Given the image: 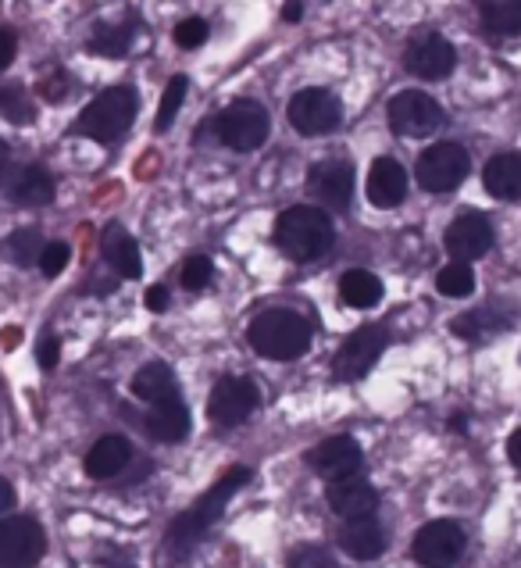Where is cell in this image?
I'll return each instance as SVG.
<instances>
[{"label": "cell", "mask_w": 521, "mask_h": 568, "mask_svg": "<svg viewBox=\"0 0 521 568\" xmlns=\"http://www.w3.org/2000/svg\"><path fill=\"white\" fill-rule=\"evenodd\" d=\"M251 483V468H233V473H225L211 490L193 505L190 511H183L175 518V523L168 526V555H175V558H186L193 547H197V540L204 537V532L211 529L222 518V511H225V505L233 500V494H239L243 486Z\"/></svg>", "instance_id": "cell-1"}, {"label": "cell", "mask_w": 521, "mask_h": 568, "mask_svg": "<svg viewBox=\"0 0 521 568\" xmlns=\"http://www.w3.org/2000/svg\"><path fill=\"white\" fill-rule=\"evenodd\" d=\"M333 240H336L333 219L315 204L289 207L275 222V243H279V251L293 257V262H318L321 254H329Z\"/></svg>", "instance_id": "cell-2"}, {"label": "cell", "mask_w": 521, "mask_h": 568, "mask_svg": "<svg viewBox=\"0 0 521 568\" xmlns=\"http://www.w3.org/2000/svg\"><path fill=\"white\" fill-rule=\"evenodd\" d=\"M251 347L260 354V358H272V362H293L311 347V326L307 318L297 312H286V307H268L260 312L251 329H247Z\"/></svg>", "instance_id": "cell-3"}, {"label": "cell", "mask_w": 521, "mask_h": 568, "mask_svg": "<svg viewBox=\"0 0 521 568\" xmlns=\"http://www.w3.org/2000/svg\"><path fill=\"white\" fill-rule=\"evenodd\" d=\"M136 90L133 87H111L104 93H96L90 108L83 111V115L75 119V133L79 136H90L96 143H115L129 125H133L136 119Z\"/></svg>", "instance_id": "cell-4"}, {"label": "cell", "mask_w": 521, "mask_h": 568, "mask_svg": "<svg viewBox=\"0 0 521 568\" xmlns=\"http://www.w3.org/2000/svg\"><path fill=\"white\" fill-rule=\"evenodd\" d=\"M386 115H389V129H394V133L403 136V140H426V136L439 133L443 122H447L443 108H439L432 97L421 93V90L397 93L394 101H389Z\"/></svg>", "instance_id": "cell-5"}, {"label": "cell", "mask_w": 521, "mask_h": 568, "mask_svg": "<svg viewBox=\"0 0 521 568\" xmlns=\"http://www.w3.org/2000/svg\"><path fill=\"white\" fill-rule=\"evenodd\" d=\"M468 169H471V158L468 151L461 148V143H432V148H426L418 154V183L421 190L429 193H450L458 190L464 180H468Z\"/></svg>", "instance_id": "cell-6"}, {"label": "cell", "mask_w": 521, "mask_h": 568, "mask_svg": "<svg viewBox=\"0 0 521 568\" xmlns=\"http://www.w3.org/2000/svg\"><path fill=\"white\" fill-rule=\"evenodd\" d=\"M215 129H218V140L225 143V148L247 154V151H257L260 143L268 140L272 119H268L265 104H257V101H233L218 115Z\"/></svg>", "instance_id": "cell-7"}, {"label": "cell", "mask_w": 521, "mask_h": 568, "mask_svg": "<svg viewBox=\"0 0 521 568\" xmlns=\"http://www.w3.org/2000/svg\"><path fill=\"white\" fill-rule=\"evenodd\" d=\"M47 550V532L29 515L0 518V568H32Z\"/></svg>", "instance_id": "cell-8"}, {"label": "cell", "mask_w": 521, "mask_h": 568, "mask_svg": "<svg viewBox=\"0 0 521 568\" xmlns=\"http://www.w3.org/2000/svg\"><path fill=\"white\" fill-rule=\"evenodd\" d=\"M389 344V333L386 326H361L357 333L347 336V344L336 351V358H333V372H336V379H344V383H357V379H365L371 368H376V362L382 358V351Z\"/></svg>", "instance_id": "cell-9"}, {"label": "cell", "mask_w": 521, "mask_h": 568, "mask_svg": "<svg viewBox=\"0 0 521 568\" xmlns=\"http://www.w3.org/2000/svg\"><path fill=\"white\" fill-rule=\"evenodd\" d=\"M464 529L450 518H436V523L421 526L415 537V561L426 568H453L464 555Z\"/></svg>", "instance_id": "cell-10"}, {"label": "cell", "mask_w": 521, "mask_h": 568, "mask_svg": "<svg viewBox=\"0 0 521 568\" xmlns=\"http://www.w3.org/2000/svg\"><path fill=\"white\" fill-rule=\"evenodd\" d=\"M289 122L304 136H325L344 122V108L329 90H300L289 101Z\"/></svg>", "instance_id": "cell-11"}, {"label": "cell", "mask_w": 521, "mask_h": 568, "mask_svg": "<svg viewBox=\"0 0 521 568\" xmlns=\"http://www.w3.org/2000/svg\"><path fill=\"white\" fill-rule=\"evenodd\" d=\"M307 193L329 211H347L354 197V169L344 158H325L307 169Z\"/></svg>", "instance_id": "cell-12"}, {"label": "cell", "mask_w": 521, "mask_h": 568, "mask_svg": "<svg viewBox=\"0 0 521 568\" xmlns=\"http://www.w3.org/2000/svg\"><path fill=\"white\" fill-rule=\"evenodd\" d=\"M257 386L251 379H236V376H225L215 383L211 389V400H207V415L215 426H239L243 418H251L257 408Z\"/></svg>", "instance_id": "cell-13"}, {"label": "cell", "mask_w": 521, "mask_h": 568, "mask_svg": "<svg viewBox=\"0 0 521 568\" xmlns=\"http://www.w3.org/2000/svg\"><path fill=\"white\" fill-rule=\"evenodd\" d=\"M493 240H497L493 222L486 215H479V211H464V215H458L447 225V236H443L447 251L464 265L476 262V257H482V254H490Z\"/></svg>", "instance_id": "cell-14"}, {"label": "cell", "mask_w": 521, "mask_h": 568, "mask_svg": "<svg viewBox=\"0 0 521 568\" xmlns=\"http://www.w3.org/2000/svg\"><path fill=\"white\" fill-rule=\"evenodd\" d=\"M403 61L418 79H447L453 72V64H458V51L450 47V40L436 37V32H426V37L411 40Z\"/></svg>", "instance_id": "cell-15"}, {"label": "cell", "mask_w": 521, "mask_h": 568, "mask_svg": "<svg viewBox=\"0 0 521 568\" xmlns=\"http://www.w3.org/2000/svg\"><path fill=\"white\" fill-rule=\"evenodd\" d=\"M307 465L333 483L347 479V476H357V468H361V447H357L354 436H329V440H321L307 454Z\"/></svg>", "instance_id": "cell-16"}, {"label": "cell", "mask_w": 521, "mask_h": 568, "mask_svg": "<svg viewBox=\"0 0 521 568\" xmlns=\"http://www.w3.org/2000/svg\"><path fill=\"white\" fill-rule=\"evenodd\" d=\"M143 429L146 436H154L161 444H178L190 436V408L183 404V397H165L157 404H146L143 415Z\"/></svg>", "instance_id": "cell-17"}, {"label": "cell", "mask_w": 521, "mask_h": 568, "mask_svg": "<svg viewBox=\"0 0 521 568\" xmlns=\"http://www.w3.org/2000/svg\"><path fill=\"white\" fill-rule=\"evenodd\" d=\"M329 508L350 523V518H371V511L379 508V490L361 476H347L336 479L329 486Z\"/></svg>", "instance_id": "cell-18"}, {"label": "cell", "mask_w": 521, "mask_h": 568, "mask_svg": "<svg viewBox=\"0 0 521 568\" xmlns=\"http://www.w3.org/2000/svg\"><path fill=\"white\" fill-rule=\"evenodd\" d=\"M407 197V172L400 161L394 158H376L371 161V172H368V201L371 207H397Z\"/></svg>", "instance_id": "cell-19"}, {"label": "cell", "mask_w": 521, "mask_h": 568, "mask_svg": "<svg viewBox=\"0 0 521 568\" xmlns=\"http://www.w3.org/2000/svg\"><path fill=\"white\" fill-rule=\"evenodd\" d=\"M336 540H339V547H344V555H350L357 561H376V558H382V550H386V532L376 523V515H371V518H350V523L339 526Z\"/></svg>", "instance_id": "cell-20"}, {"label": "cell", "mask_w": 521, "mask_h": 568, "mask_svg": "<svg viewBox=\"0 0 521 568\" xmlns=\"http://www.w3.org/2000/svg\"><path fill=\"white\" fill-rule=\"evenodd\" d=\"M8 197L22 207H47L54 201V175L43 165H25L22 172L11 175Z\"/></svg>", "instance_id": "cell-21"}, {"label": "cell", "mask_w": 521, "mask_h": 568, "mask_svg": "<svg viewBox=\"0 0 521 568\" xmlns=\"http://www.w3.org/2000/svg\"><path fill=\"white\" fill-rule=\"evenodd\" d=\"M129 462H133V447H129L125 436H101L86 454V476L115 479Z\"/></svg>", "instance_id": "cell-22"}, {"label": "cell", "mask_w": 521, "mask_h": 568, "mask_svg": "<svg viewBox=\"0 0 521 568\" xmlns=\"http://www.w3.org/2000/svg\"><path fill=\"white\" fill-rule=\"evenodd\" d=\"M482 186L490 190V197L497 201H518L521 197V154H497L486 161Z\"/></svg>", "instance_id": "cell-23"}, {"label": "cell", "mask_w": 521, "mask_h": 568, "mask_svg": "<svg viewBox=\"0 0 521 568\" xmlns=\"http://www.w3.org/2000/svg\"><path fill=\"white\" fill-rule=\"evenodd\" d=\"M101 254H104V262L111 268H115L119 275H125V280H136V275L143 272L136 240L129 236L122 225H108V230H104V236H101Z\"/></svg>", "instance_id": "cell-24"}, {"label": "cell", "mask_w": 521, "mask_h": 568, "mask_svg": "<svg viewBox=\"0 0 521 568\" xmlns=\"http://www.w3.org/2000/svg\"><path fill=\"white\" fill-rule=\"evenodd\" d=\"M133 394L146 404H157L165 397H175L178 394V383L172 376V368L165 362H146L136 376H133Z\"/></svg>", "instance_id": "cell-25"}, {"label": "cell", "mask_w": 521, "mask_h": 568, "mask_svg": "<svg viewBox=\"0 0 521 568\" xmlns=\"http://www.w3.org/2000/svg\"><path fill=\"white\" fill-rule=\"evenodd\" d=\"M339 297L350 307H376L382 301V280L365 268H354L339 280Z\"/></svg>", "instance_id": "cell-26"}, {"label": "cell", "mask_w": 521, "mask_h": 568, "mask_svg": "<svg viewBox=\"0 0 521 568\" xmlns=\"http://www.w3.org/2000/svg\"><path fill=\"white\" fill-rule=\"evenodd\" d=\"M136 29L133 26H122V22H101L93 29L90 37V51L101 54V58H125L129 47H133Z\"/></svg>", "instance_id": "cell-27"}, {"label": "cell", "mask_w": 521, "mask_h": 568, "mask_svg": "<svg viewBox=\"0 0 521 568\" xmlns=\"http://www.w3.org/2000/svg\"><path fill=\"white\" fill-rule=\"evenodd\" d=\"M508 326H511V318H500L493 307H479V312H468L461 318H453L450 333H458L464 339H486V336H493V333H503Z\"/></svg>", "instance_id": "cell-28"}, {"label": "cell", "mask_w": 521, "mask_h": 568, "mask_svg": "<svg viewBox=\"0 0 521 568\" xmlns=\"http://www.w3.org/2000/svg\"><path fill=\"white\" fill-rule=\"evenodd\" d=\"M482 26L490 37H518L521 32V4L518 0H493V4H482Z\"/></svg>", "instance_id": "cell-29"}, {"label": "cell", "mask_w": 521, "mask_h": 568, "mask_svg": "<svg viewBox=\"0 0 521 568\" xmlns=\"http://www.w3.org/2000/svg\"><path fill=\"white\" fill-rule=\"evenodd\" d=\"M436 290L443 297H471V290H476V272L464 262H450L447 268H439L436 275Z\"/></svg>", "instance_id": "cell-30"}, {"label": "cell", "mask_w": 521, "mask_h": 568, "mask_svg": "<svg viewBox=\"0 0 521 568\" xmlns=\"http://www.w3.org/2000/svg\"><path fill=\"white\" fill-rule=\"evenodd\" d=\"M0 115H4L11 125H29L32 119H37V111H32V101L25 87L19 83H4L0 87Z\"/></svg>", "instance_id": "cell-31"}, {"label": "cell", "mask_w": 521, "mask_h": 568, "mask_svg": "<svg viewBox=\"0 0 521 568\" xmlns=\"http://www.w3.org/2000/svg\"><path fill=\"white\" fill-rule=\"evenodd\" d=\"M43 247H47V243L40 240L37 230H19V233H11V236H8V254H11V262L19 265V268H29L32 262L40 265Z\"/></svg>", "instance_id": "cell-32"}, {"label": "cell", "mask_w": 521, "mask_h": 568, "mask_svg": "<svg viewBox=\"0 0 521 568\" xmlns=\"http://www.w3.org/2000/svg\"><path fill=\"white\" fill-rule=\"evenodd\" d=\"M183 101H186V75H175V79H168L165 93H161V108H157V129H161V133H165V129L175 122Z\"/></svg>", "instance_id": "cell-33"}, {"label": "cell", "mask_w": 521, "mask_h": 568, "mask_svg": "<svg viewBox=\"0 0 521 568\" xmlns=\"http://www.w3.org/2000/svg\"><path fill=\"white\" fill-rule=\"evenodd\" d=\"M211 275H215V265H211V257L207 254H193V257H186V265H183V286L186 290H204L207 283H211Z\"/></svg>", "instance_id": "cell-34"}, {"label": "cell", "mask_w": 521, "mask_h": 568, "mask_svg": "<svg viewBox=\"0 0 521 568\" xmlns=\"http://www.w3.org/2000/svg\"><path fill=\"white\" fill-rule=\"evenodd\" d=\"M69 257H72V251H69V243H61V240H54V243H47L43 247V254H40V272L43 275H61L64 268H69Z\"/></svg>", "instance_id": "cell-35"}, {"label": "cell", "mask_w": 521, "mask_h": 568, "mask_svg": "<svg viewBox=\"0 0 521 568\" xmlns=\"http://www.w3.org/2000/svg\"><path fill=\"white\" fill-rule=\"evenodd\" d=\"M207 40V22L204 19H183L175 26V43L193 51V47H201Z\"/></svg>", "instance_id": "cell-36"}, {"label": "cell", "mask_w": 521, "mask_h": 568, "mask_svg": "<svg viewBox=\"0 0 521 568\" xmlns=\"http://www.w3.org/2000/svg\"><path fill=\"white\" fill-rule=\"evenodd\" d=\"M289 568H336V561L325 555V550L307 547V550H297V555L289 558Z\"/></svg>", "instance_id": "cell-37"}, {"label": "cell", "mask_w": 521, "mask_h": 568, "mask_svg": "<svg viewBox=\"0 0 521 568\" xmlns=\"http://www.w3.org/2000/svg\"><path fill=\"white\" fill-rule=\"evenodd\" d=\"M37 358H40V368L43 372H51L61 358V339L54 333H43L40 336V347H37Z\"/></svg>", "instance_id": "cell-38"}, {"label": "cell", "mask_w": 521, "mask_h": 568, "mask_svg": "<svg viewBox=\"0 0 521 568\" xmlns=\"http://www.w3.org/2000/svg\"><path fill=\"white\" fill-rule=\"evenodd\" d=\"M69 75H51V79H43L40 83V93H43V101H51V104H58V101H64V97H69Z\"/></svg>", "instance_id": "cell-39"}, {"label": "cell", "mask_w": 521, "mask_h": 568, "mask_svg": "<svg viewBox=\"0 0 521 568\" xmlns=\"http://www.w3.org/2000/svg\"><path fill=\"white\" fill-rule=\"evenodd\" d=\"M14 51H19V40H14V32L0 29V72H4L8 64L14 61Z\"/></svg>", "instance_id": "cell-40"}, {"label": "cell", "mask_w": 521, "mask_h": 568, "mask_svg": "<svg viewBox=\"0 0 521 568\" xmlns=\"http://www.w3.org/2000/svg\"><path fill=\"white\" fill-rule=\"evenodd\" d=\"M143 304H146V312H165V307H168V286H151V290H146Z\"/></svg>", "instance_id": "cell-41"}, {"label": "cell", "mask_w": 521, "mask_h": 568, "mask_svg": "<svg viewBox=\"0 0 521 568\" xmlns=\"http://www.w3.org/2000/svg\"><path fill=\"white\" fill-rule=\"evenodd\" d=\"M11 508H14V486L4 476H0V515L11 511Z\"/></svg>", "instance_id": "cell-42"}, {"label": "cell", "mask_w": 521, "mask_h": 568, "mask_svg": "<svg viewBox=\"0 0 521 568\" xmlns=\"http://www.w3.org/2000/svg\"><path fill=\"white\" fill-rule=\"evenodd\" d=\"M508 458H511L514 468H521V429L511 433V440H508Z\"/></svg>", "instance_id": "cell-43"}, {"label": "cell", "mask_w": 521, "mask_h": 568, "mask_svg": "<svg viewBox=\"0 0 521 568\" xmlns=\"http://www.w3.org/2000/svg\"><path fill=\"white\" fill-rule=\"evenodd\" d=\"M300 14H304L300 4H286V8H283V19H286V22H300Z\"/></svg>", "instance_id": "cell-44"}, {"label": "cell", "mask_w": 521, "mask_h": 568, "mask_svg": "<svg viewBox=\"0 0 521 568\" xmlns=\"http://www.w3.org/2000/svg\"><path fill=\"white\" fill-rule=\"evenodd\" d=\"M4 161H8V143L0 140V169H4Z\"/></svg>", "instance_id": "cell-45"}, {"label": "cell", "mask_w": 521, "mask_h": 568, "mask_svg": "<svg viewBox=\"0 0 521 568\" xmlns=\"http://www.w3.org/2000/svg\"><path fill=\"white\" fill-rule=\"evenodd\" d=\"M115 568H133V565H125V561H122V565H115Z\"/></svg>", "instance_id": "cell-46"}]
</instances>
